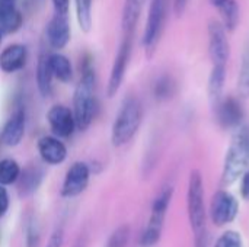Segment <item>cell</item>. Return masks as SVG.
Returning a JSON list of instances; mask_svg holds the SVG:
<instances>
[{
    "instance_id": "35",
    "label": "cell",
    "mask_w": 249,
    "mask_h": 247,
    "mask_svg": "<svg viewBox=\"0 0 249 247\" xmlns=\"http://www.w3.org/2000/svg\"><path fill=\"white\" fill-rule=\"evenodd\" d=\"M187 3H188V0H174V9L178 16L184 12V9L187 7Z\"/></svg>"
},
{
    "instance_id": "2",
    "label": "cell",
    "mask_w": 249,
    "mask_h": 247,
    "mask_svg": "<svg viewBox=\"0 0 249 247\" xmlns=\"http://www.w3.org/2000/svg\"><path fill=\"white\" fill-rule=\"evenodd\" d=\"M95 70L90 63H85L80 82L73 96V115L76 127L80 131L89 128L95 116Z\"/></svg>"
},
{
    "instance_id": "33",
    "label": "cell",
    "mask_w": 249,
    "mask_h": 247,
    "mask_svg": "<svg viewBox=\"0 0 249 247\" xmlns=\"http://www.w3.org/2000/svg\"><path fill=\"white\" fill-rule=\"evenodd\" d=\"M54 6V13L58 15H69L70 0H51Z\"/></svg>"
},
{
    "instance_id": "38",
    "label": "cell",
    "mask_w": 249,
    "mask_h": 247,
    "mask_svg": "<svg viewBox=\"0 0 249 247\" xmlns=\"http://www.w3.org/2000/svg\"><path fill=\"white\" fill-rule=\"evenodd\" d=\"M74 247H85V246H83V245H76Z\"/></svg>"
},
{
    "instance_id": "21",
    "label": "cell",
    "mask_w": 249,
    "mask_h": 247,
    "mask_svg": "<svg viewBox=\"0 0 249 247\" xmlns=\"http://www.w3.org/2000/svg\"><path fill=\"white\" fill-rule=\"evenodd\" d=\"M48 60H50V67H51L54 79H57L61 83H70L73 79V67H71L70 60L66 55L58 54V52L50 54Z\"/></svg>"
},
{
    "instance_id": "30",
    "label": "cell",
    "mask_w": 249,
    "mask_h": 247,
    "mask_svg": "<svg viewBox=\"0 0 249 247\" xmlns=\"http://www.w3.org/2000/svg\"><path fill=\"white\" fill-rule=\"evenodd\" d=\"M39 245V231L36 223L31 221L26 227V247H36Z\"/></svg>"
},
{
    "instance_id": "34",
    "label": "cell",
    "mask_w": 249,
    "mask_h": 247,
    "mask_svg": "<svg viewBox=\"0 0 249 247\" xmlns=\"http://www.w3.org/2000/svg\"><path fill=\"white\" fill-rule=\"evenodd\" d=\"M241 195L244 199L249 201V169L244 173L242 182H241Z\"/></svg>"
},
{
    "instance_id": "11",
    "label": "cell",
    "mask_w": 249,
    "mask_h": 247,
    "mask_svg": "<svg viewBox=\"0 0 249 247\" xmlns=\"http://www.w3.org/2000/svg\"><path fill=\"white\" fill-rule=\"evenodd\" d=\"M47 121L57 138H69L77 128L73 111L64 105H54L47 114Z\"/></svg>"
},
{
    "instance_id": "17",
    "label": "cell",
    "mask_w": 249,
    "mask_h": 247,
    "mask_svg": "<svg viewBox=\"0 0 249 247\" xmlns=\"http://www.w3.org/2000/svg\"><path fill=\"white\" fill-rule=\"evenodd\" d=\"M23 25V16L15 1H0V32L15 33Z\"/></svg>"
},
{
    "instance_id": "36",
    "label": "cell",
    "mask_w": 249,
    "mask_h": 247,
    "mask_svg": "<svg viewBox=\"0 0 249 247\" xmlns=\"http://www.w3.org/2000/svg\"><path fill=\"white\" fill-rule=\"evenodd\" d=\"M225 1H226V0H210V3H212L214 7H217V9H219V7H220V6H222Z\"/></svg>"
},
{
    "instance_id": "1",
    "label": "cell",
    "mask_w": 249,
    "mask_h": 247,
    "mask_svg": "<svg viewBox=\"0 0 249 247\" xmlns=\"http://www.w3.org/2000/svg\"><path fill=\"white\" fill-rule=\"evenodd\" d=\"M187 208H188L190 226L194 233V247H209L204 183H203V176L198 170H193L190 173Z\"/></svg>"
},
{
    "instance_id": "18",
    "label": "cell",
    "mask_w": 249,
    "mask_h": 247,
    "mask_svg": "<svg viewBox=\"0 0 249 247\" xmlns=\"http://www.w3.org/2000/svg\"><path fill=\"white\" fill-rule=\"evenodd\" d=\"M146 0H124V7H123V19H121V26L125 35H131L139 23V19L142 16L143 7H144Z\"/></svg>"
},
{
    "instance_id": "8",
    "label": "cell",
    "mask_w": 249,
    "mask_h": 247,
    "mask_svg": "<svg viewBox=\"0 0 249 247\" xmlns=\"http://www.w3.org/2000/svg\"><path fill=\"white\" fill-rule=\"evenodd\" d=\"M239 213L238 199L228 191H217L213 195L212 205H210V218L214 226L223 227L235 221Z\"/></svg>"
},
{
    "instance_id": "16",
    "label": "cell",
    "mask_w": 249,
    "mask_h": 247,
    "mask_svg": "<svg viewBox=\"0 0 249 247\" xmlns=\"http://www.w3.org/2000/svg\"><path fill=\"white\" fill-rule=\"evenodd\" d=\"M28 61V48L22 44H12L0 52V70L12 74L25 67Z\"/></svg>"
},
{
    "instance_id": "28",
    "label": "cell",
    "mask_w": 249,
    "mask_h": 247,
    "mask_svg": "<svg viewBox=\"0 0 249 247\" xmlns=\"http://www.w3.org/2000/svg\"><path fill=\"white\" fill-rule=\"evenodd\" d=\"M214 247H244V240L238 231L228 230L217 239Z\"/></svg>"
},
{
    "instance_id": "37",
    "label": "cell",
    "mask_w": 249,
    "mask_h": 247,
    "mask_svg": "<svg viewBox=\"0 0 249 247\" xmlns=\"http://www.w3.org/2000/svg\"><path fill=\"white\" fill-rule=\"evenodd\" d=\"M0 1H15V0H0Z\"/></svg>"
},
{
    "instance_id": "3",
    "label": "cell",
    "mask_w": 249,
    "mask_h": 247,
    "mask_svg": "<svg viewBox=\"0 0 249 247\" xmlns=\"http://www.w3.org/2000/svg\"><path fill=\"white\" fill-rule=\"evenodd\" d=\"M249 169V127H239L226 151L222 183L232 185Z\"/></svg>"
},
{
    "instance_id": "25",
    "label": "cell",
    "mask_w": 249,
    "mask_h": 247,
    "mask_svg": "<svg viewBox=\"0 0 249 247\" xmlns=\"http://www.w3.org/2000/svg\"><path fill=\"white\" fill-rule=\"evenodd\" d=\"M238 93H239V98L242 99L249 98V39L245 45L242 60H241V67H239V74H238Z\"/></svg>"
},
{
    "instance_id": "6",
    "label": "cell",
    "mask_w": 249,
    "mask_h": 247,
    "mask_svg": "<svg viewBox=\"0 0 249 247\" xmlns=\"http://www.w3.org/2000/svg\"><path fill=\"white\" fill-rule=\"evenodd\" d=\"M166 10H168V0H152L146 28L143 33V47L147 52V55H152L159 44V39L162 36V31L165 26L166 19Z\"/></svg>"
},
{
    "instance_id": "9",
    "label": "cell",
    "mask_w": 249,
    "mask_h": 247,
    "mask_svg": "<svg viewBox=\"0 0 249 247\" xmlns=\"http://www.w3.org/2000/svg\"><path fill=\"white\" fill-rule=\"evenodd\" d=\"M131 49H133V36L125 35L123 42L120 44V48L117 51V55H115L112 68H111L108 87H107V95L109 98H114L123 84V80L125 77V71H127V67L130 63Z\"/></svg>"
},
{
    "instance_id": "4",
    "label": "cell",
    "mask_w": 249,
    "mask_h": 247,
    "mask_svg": "<svg viewBox=\"0 0 249 247\" xmlns=\"http://www.w3.org/2000/svg\"><path fill=\"white\" fill-rule=\"evenodd\" d=\"M142 103L139 102L137 98L130 96L127 98L112 124V131H111V141L114 147H123L127 143L133 140V137L137 134L140 124H142Z\"/></svg>"
},
{
    "instance_id": "27",
    "label": "cell",
    "mask_w": 249,
    "mask_h": 247,
    "mask_svg": "<svg viewBox=\"0 0 249 247\" xmlns=\"http://www.w3.org/2000/svg\"><path fill=\"white\" fill-rule=\"evenodd\" d=\"M155 96L159 100H166L175 93V82L171 76H160L155 83Z\"/></svg>"
},
{
    "instance_id": "19",
    "label": "cell",
    "mask_w": 249,
    "mask_h": 247,
    "mask_svg": "<svg viewBox=\"0 0 249 247\" xmlns=\"http://www.w3.org/2000/svg\"><path fill=\"white\" fill-rule=\"evenodd\" d=\"M225 80H226V67H212L209 76V99L213 109H216L223 99Z\"/></svg>"
},
{
    "instance_id": "22",
    "label": "cell",
    "mask_w": 249,
    "mask_h": 247,
    "mask_svg": "<svg viewBox=\"0 0 249 247\" xmlns=\"http://www.w3.org/2000/svg\"><path fill=\"white\" fill-rule=\"evenodd\" d=\"M42 170L36 166H29L23 172H20L19 176V189L23 195L32 194L34 191L38 189L41 181H42Z\"/></svg>"
},
{
    "instance_id": "39",
    "label": "cell",
    "mask_w": 249,
    "mask_h": 247,
    "mask_svg": "<svg viewBox=\"0 0 249 247\" xmlns=\"http://www.w3.org/2000/svg\"><path fill=\"white\" fill-rule=\"evenodd\" d=\"M1 35H3V33H1V32H0V42H1Z\"/></svg>"
},
{
    "instance_id": "24",
    "label": "cell",
    "mask_w": 249,
    "mask_h": 247,
    "mask_svg": "<svg viewBox=\"0 0 249 247\" xmlns=\"http://www.w3.org/2000/svg\"><path fill=\"white\" fill-rule=\"evenodd\" d=\"M20 166L13 159H1L0 160V186H9L19 181Z\"/></svg>"
},
{
    "instance_id": "23",
    "label": "cell",
    "mask_w": 249,
    "mask_h": 247,
    "mask_svg": "<svg viewBox=\"0 0 249 247\" xmlns=\"http://www.w3.org/2000/svg\"><path fill=\"white\" fill-rule=\"evenodd\" d=\"M222 20L220 23L223 25V28L226 29V32H233L239 23V4L236 3V0H226L220 7H219Z\"/></svg>"
},
{
    "instance_id": "29",
    "label": "cell",
    "mask_w": 249,
    "mask_h": 247,
    "mask_svg": "<svg viewBox=\"0 0 249 247\" xmlns=\"http://www.w3.org/2000/svg\"><path fill=\"white\" fill-rule=\"evenodd\" d=\"M128 239H130V229L127 226H121L112 233L107 247H125V245L128 243Z\"/></svg>"
},
{
    "instance_id": "14",
    "label": "cell",
    "mask_w": 249,
    "mask_h": 247,
    "mask_svg": "<svg viewBox=\"0 0 249 247\" xmlns=\"http://www.w3.org/2000/svg\"><path fill=\"white\" fill-rule=\"evenodd\" d=\"M25 127H26V112L23 106H18L7 122L3 127L0 141L9 147H16L20 144L23 135H25Z\"/></svg>"
},
{
    "instance_id": "32",
    "label": "cell",
    "mask_w": 249,
    "mask_h": 247,
    "mask_svg": "<svg viewBox=\"0 0 249 247\" xmlns=\"http://www.w3.org/2000/svg\"><path fill=\"white\" fill-rule=\"evenodd\" d=\"M64 242V233L61 229H57L48 239V243L45 247H61Z\"/></svg>"
},
{
    "instance_id": "7",
    "label": "cell",
    "mask_w": 249,
    "mask_h": 247,
    "mask_svg": "<svg viewBox=\"0 0 249 247\" xmlns=\"http://www.w3.org/2000/svg\"><path fill=\"white\" fill-rule=\"evenodd\" d=\"M209 55L212 60L213 67H226L231 47L226 35V29L220 23V20H210L209 22Z\"/></svg>"
},
{
    "instance_id": "20",
    "label": "cell",
    "mask_w": 249,
    "mask_h": 247,
    "mask_svg": "<svg viewBox=\"0 0 249 247\" xmlns=\"http://www.w3.org/2000/svg\"><path fill=\"white\" fill-rule=\"evenodd\" d=\"M53 71L50 67V60L47 54H41L36 64V86L39 93L44 98H48L53 93Z\"/></svg>"
},
{
    "instance_id": "5",
    "label": "cell",
    "mask_w": 249,
    "mask_h": 247,
    "mask_svg": "<svg viewBox=\"0 0 249 247\" xmlns=\"http://www.w3.org/2000/svg\"><path fill=\"white\" fill-rule=\"evenodd\" d=\"M172 195H174V189L171 186H166L155 198V201L152 204V213H150L149 221H147V224L143 230L142 239H140L142 246L153 247L159 243V240L162 237L166 213H168V208L172 201Z\"/></svg>"
},
{
    "instance_id": "31",
    "label": "cell",
    "mask_w": 249,
    "mask_h": 247,
    "mask_svg": "<svg viewBox=\"0 0 249 247\" xmlns=\"http://www.w3.org/2000/svg\"><path fill=\"white\" fill-rule=\"evenodd\" d=\"M10 205V199H9V192L4 186H0V218L7 213Z\"/></svg>"
},
{
    "instance_id": "26",
    "label": "cell",
    "mask_w": 249,
    "mask_h": 247,
    "mask_svg": "<svg viewBox=\"0 0 249 247\" xmlns=\"http://www.w3.org/2000/svg\"><path fill=\"white\" fill-rule=\"evenodd\" d=\"M74 3H76L77 23L83 32H89L93 25V16H92L93 0H74Z\"/></svg>"
},
{
    "instance_id": "15",
    "label": "cell",
    "mask_w": 249,
    "mask_h": 247,
    "mask_svg": "<svg viewBox=\"0 0 249 247\" xmlns=\"http://www.w3.org/2000/svg\"><path fill=\"white\" fill-rule=\"evenodd\" d=\"M38 153L44 163L50 166L61 165L67 157V148L57 137L45 135L38 140Z\"/></svg>"
},
{
    "instance_id": "12",
    "label": "cell",
    "mask_w": 249,
    "mask_h": 247,
    "mask_svg": "<svg viewBox=\"0 0 249 247\" xmlns=\"http://www.w3.org/2000/svg\"><path fill=\"white\" fill-rule=\"evenodd\" d=\"M214 111H216V118L223 128L238 130L239 127H242L245 114H244V108L241 102L236 98L233 96L223 98Z\"/></svg>"
},
{
    "instance_id": "10",
    "label": "cell",
    "mask_w": 249,
    "mask_h": 247,
    "mask_svg": "<svg viewBox=\"0 0 249 247\" xmlns=\"http://www.w3.org/2000/svg\"><path fill=\"white\" fill-rule=\"evenodd\" d=\"M89 179H90V167L83 162L73 163L66 173L61 186V197L64 198L79 197L88 188Z\"/></svg>"
},
{
    "instance_id": "13",
    "label": "cell",
    "mask_w": 249,
    "mask_h": 247,
    "mask_svg": "<svg viewBox=\"0 0 249 247\" xmlns=\"http://www.w3.org/2000/svg\"><path fill=\"white\" fill-rule=\"evenodd\" d=\"M45 36L50 47H53L54 49H63L71 38L69 15L54 13L45 28Z\"/></svg>"
}]
</instances>
